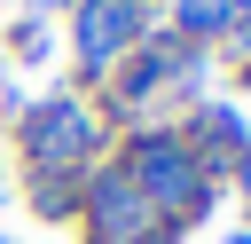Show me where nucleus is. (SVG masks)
<instances>
[{
  "mask_svg": "<svg viewBox=\"0 0 251 244\" xmlns=\"http://www.w3.org/2000/svg\"><path fill=\"white\" fill-rule=\"evenodd\" d=\"M235 244H251V236H235Z\"/></svg>",
  "mask_w": 251,
  "mask_h": 244,
  "instance_id": "20e7f679",
  "label": "nucleus"
},
{
  "mask_svg": "<svg viewBox=\"0 0 251 244\" xmlns=\"http://www.w3.org/2000/svg\"><path fill=\"white\" fill-rule=\"evenodd\" d=\"M126 31V0H102V16H86V55H110Z\"/></svg>",
  "mask_w": 251,
  "mask_h": 244,
  "instance_id": "7ed1b4c3",
  "label": "nucleus"
},
{
  "mask_svg": "<svg viewBox=\"0 0 251 244\" xmlns=\"http://www.w3.org/2000/svg\"><path fill=\"white\" fill-rule=\"evenodd\" d=\"M141 228H149V205H141L126 181H102V197H94V236H102V244H133Z\"/></svg>",
  "mask_w": 251,
  "mask_h": 244,
  "instance_id": "f257e3e1",
  "label": "nucleus"
},
{
  "mask_svg": "<svg viewBox=\"0 0 251 244\" xmlns=\"http://www.w3.org/2000/svg\"><path fill=\"white\" fill-rule=\"evenodd\" d=\"M141 181H149L165 205H188V197H196V173H188L180 150H141Z\"/></svg>",
  "mask_w": 251,
  "mask_h": 244,
  "instance_id": "f03ea898",
  "label": "nucleus"
}]
</instances>
